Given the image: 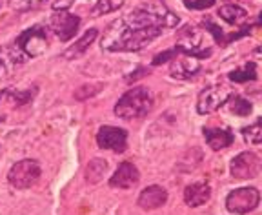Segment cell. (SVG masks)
Returning <instances> with one entry per match:
<instances>
[{"mask_svg":"<svg viewBox=\"0 0 262 215\" xmlns=\"http://www.w3.org/2000/svg\"><path fill=\"white\" fill-rule=\"evenodd\" d=\"M49 26L53 29V33L60 38L62 42H68L75 37L78 26H80V18L77 15H71L68 11H58L57 15L51 17Z\"/></svg>","mask_w":262,"mask_h":215,"instance_id":"8fae6325","label":"cell"},{"mask_svg":"<svg viewBox=\"0 0 262 215\" xmlns=\"http://www.w3.org/2000/svg\"><path fill=\"white\" fill-rule=\"evenodd\" d=\"M262 170V161L257 153L253 152H242L231 161L229 171L231 177L244 181V179H255Z\"/></svg>","mask_w":262,"mask_h":215,"instance_id":"ba28073f","label":"cell"},{"mask_svg":"<svg viewBox=\"0 0 262 215\" xmlns=\"http://www.w3.org/2000/svg\"><path fill=\"white\" fill-rule=\"evenodd\" d=\"M97 37H98V29H95V28L88 29L86 33L82 35V37L78 38V40L75 42L73 46H70V48H68V50L62 53V58H66V60H75V58L82 57V55L88 51V48L93 44V40Z\"/></svg>","mask_w":262,"mask_h":215,"instance_id":"e0dca14e","label":"cell"},{"mask_svg":"<svg viewBox=\"0 0 262 215\" xmlns=\"http://www.w3.org/2000/svg\"><path fill=\"white\" fill-rule=\"evenodd\" d=\"M124 6V0H98L97 4H95L93 11L91 15L93 17H98V15H106V13L111 11H117Z\"/></svg>","mask_w":262,"mask_h":215,"instance_id":"cb8c5ba5","label":"cell"},{"mask_svg":"<svg viewBox=\"0 0 262 215\" xmlns=\"http://www.w3.org/2000/svg\"><path fill=\"white\" fill-rule=\"evenodd\" d=\"M211 197V188L206 182H193L184 190V203L189 208H196L206 204Z\"/></svg>","mask_w":262,"mask_h":215,"instance_id":"9a60e30c","label":"cell"},{"mask_svg":"<svg viewBox=\"0 0 262 215\" xmlns=\"http://www.w3.org/2000/svg\"><path fill=\"white\" fill-rule=\"evenodd\" d=\"M228 77H229V80H233V82H238V84L251 82V80L257 79V64L255 62L242 64L241 68H237V70L231 71Z\"/></svg>","mask_w":262,"mask_h":215,"instance_id":"44dd1931","label":"cell"},{"mask_svg":"<svg viewBox=\"0 0 262 215\" xmlns=\"http://www.w3.org/2000/svg\"><path fill=\"white\" fill-rule=\"evenodd\" d=\"M255 53H257V55H262V46H258L257 50H255Z\"/></svg>","mask_w":262,"mask_h":215,"instance_id":"d6a6232c","label":"cell"},{"mask_svg":"<svg viewBox=\"0 0 262 215\" xmlns=\"http://www.w3.org/2000/svg\"><path fill=\"white\" fill-rule=\"evenodd\" d=\"M201 71V64H199V58L184 55L182 58H173V66H171V77L173 79L180 80H188L193 79L196 73Z\"/></svg>","mask_w":262,"mask_h":215,"instance_id":"4fadbf2b","label":"cell"},{"mask_svg":"<svg viewBox=\"0 0 262 215\" xmlns=\"http://www.w3.org/2000/svg\"><path fill=\"white\" fill-rule=\"evenodd\" d=\"M166 201H168V191L162 186H147L146 190L140 191L137 204L142 210H157V208L164 206Z\"/></svg>","mask_w":262,"mask_h":215,"instance_id":"5bb4252c","label":"cell"},{"mask_svg":"<svg viewBox=\"0 0 262 215\" xmlns=\"http://www.w3.org/2000/svg\"><path fill=\"white\" fill-rule=\"evenodd\" d=\"M75 0H55L53 2V9L55 11H68V9L73 6Z\"/></svg>","mask_w":262,"mask_h":215,"instance_id":"f546056e","label":"cell"},{"mask_svg":"<svg viewBox=\"0 0 262 215\" xmlns=\"http://www.w3.org/2000/svg\"><path fill=\"white\" fill-rule=\"evenodd\" d=\"M160 33H162V28L159 26L133 28L120 18L110 26L100 46L107 51H139L157 37H160Z\"/></svg>","mask_w":262,"mask_h":215,"instance_id":"6da1fadb","label":"cell"},{"mask_svg":"<svg viewBox=\"0 0 262 215\" xmlns=\"http://www.w3.org/2000/svg\"><path fill=\"white\" fill-rule=\"evenodd\" d=\"M204 28L208 29L209 33L213 35V40L219 42L221 46H224V38H226V37H224V33H222V29L219 28V26L215 24V22H213L209 17H206V18H204Z\"/></svg>","mask_w":262,"mask_h":215,"instance_id":"83f0119b","label":"cell"},{"mask_svg":"<svg viewBox=\"0 0 262 215\" xmlns=\"http://www.w3.org/2000/svg\"><path fill=\"white\" fill-rule=\"evenodd\" d=\"M258 24L262 26V13H260V15H258Z\"/></svg>","mask_w":262,"mask_h":215,"instance_id":"836d02e7","label":"cell"},{"mask_svg":"<svg viewBox=\"0 0 262 215\" xmlns=\"http://www.w3.org/2000/svg\"><path fill=\"white\" fill-rule=\"evenodd\" d=\"M102 90H104V84H100V82L98 84H84V86H80V88L75 90L73 97H75V100H78V102H84V100L98 95Z\"/></svg>","mask_w":262,"mask_h":215,"instance_id":"603a6c76","label":"cell"},{"mask_svg":"<svg viewBox=\"0 0 262 215\" xmlns=\"http://www.w3.org/2000/svg\"><path fill=\"white\" fill-rule=\"evenodd\" d=\"M231 112L237 117H248L253 112V106H251L250 100L242 99V97H233V104H231Z\"/></svg>","mask_w":262,"mask_h":215,"instance_id":"484cf974","label":"cell"},{"mask_svg":"<svg viewBox=\"0 0 262 215\" xmlns=\"http://www.w3.org/2000/svg\"><path fill=\"white\" fill-rule=\"evenodd\" d=\"M29 58L22 53V50L13 42L9 46L0 48V80H8L20 64L28 62Z\"/></svg>","mask_w":262,"mask_h":215,"instance_id":"30bf717a","label":"cell"},{"mask_svg":"<svg viewBox=\"0 0 262 215\" xmlns=\"http://www.w3.org/2000/svg\"><path fill=\"white\" fill-rule=\"evenodd\" d=\"M153 107V95L151 91L144 86L131 88L119 99V102L115 104V115L119 119L131 120V119H140L146 117L151 112Z\"/></svg>","mask_w":262,"mask_h":215,"instance_id":"7a4b0ae2","label":"cell"},{"mask_svg":"<svg viewBox=\"0 0 262 215\" xmlns=\"http://www.w3.org/2000/svg\"><path fill=\"white\" fill-rule=\"evenodd\" d=\"M202 132H204V139H206V142H208V146L211 149H215V152L228 148V146H231V144H233V141H235L233 133L229 132V130L204 128Z\"/></svg>","mask_w":262,"mask_h":215,"instance_id":"2e32d148","label":"cell"},{"mask_svg":"<svg viewBox=\"0 0 262 215\" xmlns=\"http://www.w3.org/2000/svg\"><path fill=\"white\" fill-rule=\"evenodd\" d=\"M179 50L182 55H189L195 58H208L211 57V48H204L202 44V35L196 31V28L186 26L179 33Z\"/></svg>","mask_w":262,"mask_h":215,"instance_id":"52a82bcc","label":"cell"},{"mask_svg":"<svg viewBox=\"0 0 262 215\" xmlns=\"http://www.w3.org/2000/svg\"><path fill=\"white\" fill-rule=\"evenodd\" d=\"M42 168L38 161L35 159H24L18 161L16 164L11 166V170L8 174V181L13 188L16 190H28V188L35 186L40 179Z\"/></svg>","mask_w":262,"mask_h":215,"instance_id":"3957f363","label":"cell"},{"mask_svg":"<svg viewBox=\"0 0 262 215\" xmlns=\"http://www.w3.org/2000/svg\"><path fill=\"white\" fill-rule=\"evenodd\" d=\"M0 6H2V2H0Z\"/></svg>","mask_w":262,"mask_h":215,"instance_id":"e575fe53","label":"cell"},{"mask_svg":"<svg viewBox=\"0 0 262 215\" xmlns=\"http://www.w3.org/2000/svg\"><path fill=\"white\" fill-rule=\"evenodd\" d=\"M241 133L246 141L251 142V144H258V142H262V117L255 120L253 124L242 128Z\"/></svg>","mask_w":262,"mask_h":215,"instance_id":"7402d4cb","label":"cell"},{"mask_svg":"<svg viewBox=\"0 0 262 215\" xmlns=\"http://www.w3.org/2000/svg\"><path fill=\"white\" fill-rule=\"evenodd\" d=\"M107 171V162L104 159H91L90 164L86 166V182L97 184L104 179Z\"/></svg>","mask_w":262,"mask_h":215,"instance_id":"d6986e66","label":"cell"},{"mask_svg":"<svg viewBox=\"0 0 262 215\" xmlns=\"http://www.w3.org/2000/svg\"><path fill=\"white\" fill-rule=\"evenodd\" d=\"M179 55H182V53H180L179 46H175V48H169V50L155 55V58H153L151 64L153 66H160V64H166V62H169V60H173V58H177Z\"/></svg>","mask_w":262,"mask_h":215,"instance_id":"4316f807","label":"cell"},{"mask_svg":"<svg viewBox=\"0 0 262 215\" xmlns=\"http://www.w3.org/2000/svg\"><path fill=\"white\" fill-rule=\"evenodd\" d=\"M229 97H231V90L226 88L224 84L204 88V90L199 93V99H196V112L201 113V115L213 113L224 102H228Z\"/></svg>","mask_w":262,"mask_h":215,"instance_id":"8992f818","label":"cell"},{"mask_svg":"<svg viewBox=\"0 0 262 215\" xmlns=\"http://www.w3.org/2000/svg\"><path fill=\"white\" fill-rule=\"evenodd\" d=\"M139 181H140V174H139V170H137V166L129 161H124L119 164L117 171L111 175L110 186L119 188V190H127V188L139 184Z\"/></svg>","mask_w":262,"mask_h":215,"instance_id":"7c38bea8","label":"cell"},{"mask_svg":"<svg viewBox=\"0 0 262 215\" xmlns=\"http://www.w3.org/2000/svg\"><path fill=\"white\" fill-rule=\"evenodd\" d=\"M229 4H248V2H250V0H228Z\"/></svg>","mask_w":262,"mask_h":215,"instance_id":"1f68e13d","label":"cell"},{"mask_svg":"<svg viewBox=\"0 0 262 215\" xmlns=\"http://www.w3.org/2000/svg\"><path fill=\"white\" fill-rule=\"evenodd\" d=\"M260 203V191L253 186H242L228 193L226 197V208L231 213L246 215L253 211Z\"/></svg>","mask_w":262,"mask_h":215,"instance_id":"277c9868","label":"cell"},{"mask_svg":"<svg viewBox=\"0 0 262 215\" xmlns=\"http://www.w3.org/2000/svg\"><path fill=\"white\" fill-rule=\"evenodd\" d=\"M217 15L222 18V20L228 22V24H231V26H242V24H246V22L250 20V15H248V11H246L244 8H241V6H237V4L221 6Z\"/></svg>","mask_w":262,"mask_h":215,"instance_id":"ac0fdd59","label":"cell"},{"mask_svg":"<svg viewBox=\"0 0 262 215\" xmlns=\"http://www.w3.org/2000/svg\"><path fill=\"white\" fill-rule=\"evenodd\" d=\"M15 44L28 58H37L48 50V31L44 26H33L16 38Z\"/></svg>","mask_w":262,"mask_h":215,"instance_id":"5b68a950","label":"cell"},{"mask_svg":"<svg viewBox=\"0 0 262 215\" xmlns=\"http://www.w3.org/2000/svg\"><path fill=\"white\" fill-rule=\"evenodd\" d=\"M97 144L102 149L124 153L127 149V132L117 126H102L97 133Z\"/></svg>","mask_w":262,"mask_h":215,"instance_id":"9c48e42d","label":"cell"},{"mask_svg":"<svg viewBox=\"0 0 262 215\" xmlns=\"http://www.w3.org/2000/svg\"><path fill=\"white\" fill-rule=\"evenodd\" d=\"M146 75H149V70H147V68H137L135 75H129L126 80L127 82H135L137 79H142V77H146Z\"/></svg>","mask_w":262,"mask_h":215,"instance_id":"4dcf8cb0","label":"cell"},{"mask_svg":"<svg viewBox=\"0 0 262 215\" xmlns=\"http://www.w3.org/2000/svg\"><path fill=\"white\" fill-rule=\"evenodd\" d=\"M188 9H209L217 0H182Z\"/></svg>","mask_w":262,"mask_h":215,"instance_id":"f1b7e54d","label":"cell"},{"mask_svg":"<svg viewBox=\"0 0 262 215\" xmlns=\"http://www.w3.org/2000/svg\"><path fill=\"white\" fill-rule=\"evenodd\" d=\"M44 4H46V0H9V8L15 9V11H18V13L38 9Z\"/></svg>","mask_w":262,"mask_h":215,"instance_id":"d4e9b609","label":"cell"},{"mask_svg":"<svg viewBox=\"0 0 262 215\" xmlns=\"http://www.w3.org/2000/svg\"><path fill=\"white\" fill-rule=\"evenodd\" d=\"M37 93V88H33L31 91H13V90H4L0 93V100H8L13 106H24V104H29L33 100Z\"/></svg>","mask_w":262,"mask_h":215,"instance_id":"ffe728a7","label":"cell"}]
</instances>
